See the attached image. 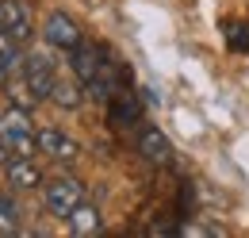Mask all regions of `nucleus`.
<instances>
[{"instance_id": "7ed1b4c3", "label": "nucleus", "mask_w": 249, "mask_h": 238, "mask_svg": "<svg viewBox=\"0 0 249 238\" xmlns=\"http://www.w3.org/2000/svg\"><path fill=\"white\" fill-rule=\"evenodd\" d=\"M23 81H27V89H31V96L42 104V100H50V92H54V85H58V61H54V54L50 50H27V58H23Z\"/></svg>"}, {"instance_id": "6e6552de", "label": "nucleus", "mask_w": 249, "mask_h": 238, "mask_svg": "<svg viewBox=\"0 0 249 238\" xmlns=\"http://www.w3.org/2000/svg\"><path fill=\"white\" fill-rule=\"evenodd\" d=\"M134 146L142 154V161H150V165H169V161H173V142L165 139V131L154 127V123H142V127H138Z\"/></svg>"}, {"instance_id": "9b49d317", "label": "nucleus", "mask_w": 249, "mask_h": 238, "mask_svg": "<svg viewBox=\"0 0 249 238\" xmlns=\"http://www.w3.org/2000/svg\"><path fill=\"white\" fill-rule=\"evenodd\" d=\"M85 100H89V96H85V89H81L77 77H58V85H54V92H50L46 104H54V108H62V112H77Z\"/></svg>"}, {"instance_id": "f8f14e48", "label": "nucleus", "mask_w": 249, "mask_h": 238, "mask_svg": "<svg viewBox=\"0 0 249 238\" xmlns=\"http://www.w3.org/2000/svg\"><path fill=\"white\" fill-rule=\"evenodd\" d=\"M23 231V208H19V192L0 188V235H19Z\"/></svg>"}, {"instance_id": "1a4fd4ad", "label": "nucleus", "mask_w": 249, "mask_h": 238, "mask_svg": "<svg viewBox=\"0 0 249 238\" xmlns=\"http://www.w3.org/2000/svg\"><path fill=\"white\" fill-rule=\"evenodd\" d=\"M104 108H107V123H111V127H119V131H130V127H138V123H142V104H138V96L126 89V85L115 92Z\"/></svg>"}, {"instance_id": "423d86ee", "label": "nucleus", "mask_w": 249, "mask_h": 238, "mask_svg": "<svg viewBox=\"0 0 249 238\" xmlns=\"http://www.w3.org/2000/svg\"><path fill=\"white\" fill-rule=\"evenodd\" d=\"M0 31H8L12 39H19L23 46L35 39V16L27 0H0Z\"/></svg>"}, {"instance_id": "0eeeda50", "label": "nucleus", "mask_w": 249, "mask_h": 238, "mask_svg": "<svg viewBox=\"0 0 249 238\" xmlns=\"http://www.w3.org/2000/svg\"><path fill=\"white\" fill-rule=\"evenodd\" d=\"M35 142H38V154H46L54 161H77L81 158V142L73 135L58 131V127H38L35 131Z\"/></svg>"}, {"instance_id": "4468645a", "label": "nucleus", "mask_w": 249, "mask_h": 238, "mask_svg": "<svg viewBox=\"0 0 249 238\" xmlns=\"http://www.w3.org/2000/svg\"><path fill=\"white\" fill-rule=\"evenodd\" d=\"M8 158H16V154H12V150L4 146V139H0V165H4V161H8Z\"/></svg>"}, {"instance_id": "9d476101", "label": "nucleus", "mask_w": 249, "mask_h": 238, "mask_svg": "<svg viewBox=\"0 0 249 238\" xmlns=\"http://www.w3.org/2000/svg\"><path fill=\"white\" fill-rule=\"evenodd\" d=\"M65 227H69V235H100L104 231V215H100V208L96 204H89V200H81L77 208L69 211V219H65Z\"/></svg>"}, {"instance_id": "f257e3e1", "label": "nucleus", "mask_w": 249, "mask_h": 238, "mask_svg": "<svg viewBox=\"0 0 249 238\" xmlns=\"http://www.w3.org/2000/svg\"><path fill=\"white\" fill-rule=\"evenodd\" d=\"M35 119H31V108H23V104H8L4 112H0V139H4V146L12 150V154H19V158H35L38 154V142H35Z\"/></svg>"}, {"instance_id": "2eb2a0df", "label": "nucleus", "mask_w": 249, "mask_h": 238, "mask_svg": "<svg viewBox=\"0 0 249 238\" xmlns=\"http://www.w3.org/2000/svg\"><path fill=\"white\" fill-rule=\"evenodd\" d=\"M4 81H8V69H4V61H0V85H4Z\"/></svg>"}, {"instance_id": "20e7f679", "label": "nucleus", "mask_w": 249, "mask_h": 238, "mask_svg": "<svg viewBox=\"0 0 249 238\" xmlns=\"http://www.w3.org/2000/svg\"><path fill=\"white\" fill-rule=\"evenodd\" d=\"M42 39H46L50 50H65V54H69L73 46L85 42V31H81V23H77L69 12L54 8V12H46V20H42Z\"/></svg>"}, {"instance_id": "39448f33", "label": "nucleus", "mask_w": 249, "mask_h": 238, "mask_svg": "<svg viewBox=\"0 0 249 238\" xmlns=\"http://www.w3.org/2000/svg\"><path fill=\"white\" fill-rule=\"evenodd\" d=\"M0 177H4V188H12V192H42V184H46V173H42V165L35 161V158H8L4 165H0Z\"/></svg>"}, {"instance_id": "f03ea898", "label": "nucleus", "mask_w": 249, "mask_h": 238, "mask_svg": "<svg viewBox=\"0 0 249 238\" xmlns=\"http://www.w3.org/2000/svg\"><path fill=\"white\" fill-rule=\"evenodd\" d=\"M85 200V180L81 177H69V173H62V177H46V184H42V204H46V211L54 215V219H69V211L77 208Z\"/></svg>"}, {"instance_id": "ddd939ff", "label": "nucleus", "mask_w": 249, "mask_h": 238, "mask_svg": "<svg viewBox=\"0 0 249 238\" xmlns=\"http://www.w3.org/2000/svg\"><path fill=\"white\" fill-rule=\"evenodd\" d=\"M230 46H234V50H249V27L246 23L230 27Z\"/></svg>"}]
</instances>
